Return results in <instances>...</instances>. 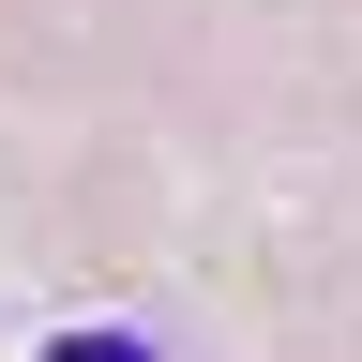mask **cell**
<instances>
[{"mask_svg": "<svg viewBox=\"0 0 362 362\" xmlns=\"http://www.w3.org/2000/svg\"><path fill=\"white\" fill-rule=\"evenodd\" d=\"M45 362H151V347H136V332H61Z\"/></svg>", "mask_w": 362, "mask_h": 362, "instance_id": "6da1fadb", "label": "cell"}]
</instances>
